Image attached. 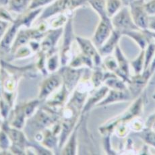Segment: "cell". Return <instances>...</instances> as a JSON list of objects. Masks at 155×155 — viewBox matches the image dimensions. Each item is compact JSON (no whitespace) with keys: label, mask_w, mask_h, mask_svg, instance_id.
Listing matches in <instances>:
<instances>
[{"label":"cell","mask_w":155,"mask_h":155,"mask_svg":"<svg viewBox=\"0 0 155 155\" xmlns=\"http://www.w3.org/2000/svg\"><path fill=\"white\" fill-rule=\"evenodd\" d=\"M134 1V0H121L123 5L125 6H130V5Z\"/></svg>","instance_id":"484cf974"},{"label":"cell","mask_w":155,"mask_h":155,"mask_svg":"<svg viewBox=\"0 0 155 155\" xmlns=\"http://www.w3.org/2000/svg\"><path fill=\"white\" fill-rule=\"evenodd\" d=\"M86 1L88 0H57L54 4L49 5L45 10L43 13L41 14L40 19H47L56 14L79 6Z\"/></svg>","instance_id":"3957f363"},{"label":"cell","mask_w":155,"mask_h":155,"mask_svg":"<svg viewBox=\"0 0 155 155\" xmlns=\"http://www.w3.org/2000/svg\"><path fill=\"white\" fill-rule=\"evenodd\" d=\"M144 5V0H134L129 6L134 23L141 30L148 28L149 15Z\"/></svg>","instance_id":"7a4b0ae2"},{"label":"cell","mask_w":155,"mask_h":155,"mask_svg":"<svg viewBox=\"0 0 155 155\" xmlns=\"http://www.w3.org/2000/svg\"><path fill=\"white\" fill-rule=\"evenodd\" d=\"M154 98H155V95H154Z\"/></svg>","instance_id":"f1b7e54d"},{"label":"cell","mask_w":155,"mask_h":155,"mask_svg":"<svg viewBox=\"0 0 155 155\" xmlns=\"http://www.w3.org/2000/svg\"><path fill=\"white\" fill-rule=\"evenodd\" d=\"M88 2L99 15L101 19L110 18L107 13L105 0H88Z\"/></svg>","instance_id":"7c38bea8"},{"label":"cell","mask_w":155,"mask_h":155,"mask_svg":"<svg viewBox=\"0 0 155 155\" xmlns=\"http://www.w3.org/2000/svg\"><path fill=\"white\" fill-rule=\"evenodd\" d=\"M29 0H11L10 2V10L15 12L20 13L27 7Z\"/></svg>","instance_id":"2e32d148"},{"label":"cell","mask_w":155,"mask_h":155,"mask_svg":"<svg viewBox=\"0 0 155 155\" xmlns=\"http://www.w3.org/2000/svg\"><path fill=\"white\" fill-rule=\"evenodd\" d=\"M127 96L126 94L124 93L123 91H111V92L109 93L108 97H107L105 100H103V101L99 104V106H102V105H105L107 104L111 103L114 102V101H121V100H124L126 99Z\"/></svg>","instance_id":"5bb4252c"},{"label":"cell","mask_w":155,"mask_h":155,"mask_svg":"<svg viewBox=\"0 0 155 155\" xmlns=\"http://www.w3.org/2000/svg\"><path fill=\"white\" fill-rule=\"evenodd\" d=\"M146 140L149 142L151 143L155 147V134L148 133L146 135Z\"/></svg>","instance_id":"d4e9b609"},{"label":"cell","mask_w":155,"mask_h":155,"mask_svg":"<svg viewBox=\"0 0 155 155\" xmlns=\"http://www.w3.org/2000/svg\"><path fill=\"white\" fill-rule=\"evenodd\" d=\"M105 65L110 70H117V63H116V61L113 59V58H111V57L106 58Z\"/></svg>","instance_id":"7402d4cb"},{"label":"cell","mask_w":155,"mask_h":155,"mask_svg":"<svg viewBox=\"0 0 155 155\" xmlns=\"http://www.w3.org/2000/svg\"><path fill=\"white\" fill-rule=\"evenodd\" d=\"M79 128V125L76 126L71 133L70 140H68L67 145L64 148L62 153L65 154H74L76 153V133Z\"/></svg>","instance_id":"4fadbf2b"},{"label":"cell","mask_w":155,"mask_h":155,"mask_svg":"<svg viewBox=\"0 0 155 155\" xmlns=\"http://www.w3.org/2000/svg\"><path fill=\"white\" fill-rule=\"evenodd\" d=\"M155 68V58L154 59V61L153 62V64H152V67H151V71H153Z\"/></svg>","instance_id":"4316f807"},{"label":"cell","mask_w":155,"mask_h":155,"mask_svg":"<svg viewBox=\"0 0 155 155\" xmlns=\"http://www.w3.org/2000/svg\"><path fill=\"white\" fill-rule=\"evenodd\" d=\"M20 25H21V23H20V20H17L16 21L14 22V25L9 28L6 33L5 34L1 42V48L4 51L9 52L11 51L14 37L17 33L18 28H19Z\"/></svg>","instance_id":"9c48e42d"},{"label":"cell","mask_w":155,"mask_h":155,"mask_svg":"<svg viewBox=\"0 0 155 155\" xmlns=\"http://www.w3.org/2000/svg\"><path fill=\"white\" fill-rule=\"evenodd\" d=\"M61 71V70H60ZM82 70H74L72 67L63 66L61 68V74L63 82L69 92L73 90L77 85L80 77L81 76Z\"/></svg>","instance_id":"52a82bcc"},{"label":"cell","mask_w":155,"mask_h":155,"mask_svg":"<svg viewBox=\"0 0 155 155\" xmlns=\"http://www.w3.org/2000/svg\"><path fill=\"white\" fill-rule=\"evenodd\" d=\"M76 41L78 43L83 54L91 59L93 58L94 63L97 65H99L101 63L100 55L97 51L94 44L92 43L90 40L81 37H76Z\"/></svg>","instance_id":"ba28073f"},{"label":"cell","mask_w":155,"mask_h":155,"mask_svg":"<svg viewBox=\"0 0 155 155\" xmlns=\"http://www.w3.org/2000/svg\"><path fill=\"white\" fill-rule=\"evenodd\" d=\"M8 26V23L7 22L0 20V38L4 36L5 31H6Z\"/></svg>","instance_id":"603a6c76"},{"label":"cell","mask_w":155,"mask_h":155,"mask_svg":"<svg viewBox=\"0 0 155 155\" xmlns=\"http://www.w3.org/2000/svg\"><path fill=\"white\" fill-rule=\"evenodd\" d=\"M61 32V28L53 30L49 32L41 45V52L46 56H51L54 54L56 44L60 37Z\"/></svg>","instance_id":"8992f818"},{"label":"cell","mask_w":155,"mask_h":155,"mask_svg":"<svg viewBox=\"0 0 155 155\" xmlns=\"http://www.w3.org/2000/svg\"><path fill=\"white\" fill-rule=\"evenodd\" d=\"M59 60H60V57L58 54H54L49 56V58L47 61V68L50 73H53L57 70L59 67Z\"/></svg>","instance_id":"e0dca14e"},{"label":"cell","mask_w":155,"mask_h":155,"mask_svg":"<svg viewBox=\"0 0 155 155\" xmlns=\"http://www.w3.org/2000/svg\"><path fill=\"white\" fill-rule=\"evenodd\" d=\"M53 1V0H32L29 8L31 10H34V9H37L38 7L43 6V5L49 4V3H51Z\"/></svg>","instance_id":"d6986e66"},{"label":"cell","mask_w":155,"mask_h":155,"mask_svg":"<svg viewBox=\"0 0 155 155\" xmlns=\"http://www.w3.org/2000/svg\"><path fill=\"white\" fill-rule=\"evenodd\" d=\"M145 9L149 16L155 15V0H150L148 2L145 3Z\"/></svg>","instance_id":"ffe728a7"},{"label":"cell","mask_w":155,"mask_h":155,"mask_svg":"<svg viewBox=\"0 0 155 155\" xmlns=\"http://www.w3.org/2000/svg\"><path fill=\"white\" fill-rule=\"evenodd\" d=\"M148 33L150 34V35L152 37H154L155 38V32H150V31H148Z\"/></svg>","instance_id":"83f0119b"},{"label":"cell","mask_w":155,"mask_h":155,"mask_svg":"<svg viewBox=\"0 0 155 155\" xmlns=\"http://www.w3.org/2000/svg\"><path fill=\"white\" fill-rule=\"evenodd\" d=\"M113 29L120 32L123 35L125 32L134 30H141L136 25L132 19L129 6L121 8L111 19Z\"/></svg>","instance_id":"6da1fadb"},{"label":"cell","mask_w":155,"mask_h":155,"mask_svg":"<svg viewBox=\"0 0 155 155\" xmlns=\"http://www.w3.org/2000/svg\"><path fill=\"white\" fill-rule=\"evenodd\" d=\"M109 88L106 87V86H103V87L101 88L99 91H98L97 92H95L92 96L89 99L87 103L84 105V109H83L82 113H84L88 111V109L91 108V107L93 106L95 103L98 101H99L103 97L105 96V94H107V92H108Z\"/></svg>","instance_id":"8fae6325"},{"label":"cell","mask_w":155,"mask_h":155,"mask_svg":"<svg viewBox=\"0 0 155 155\" xmlns=\"http://www.w3.org/2000/svg\"><path fill=\"white\" fill-rule=\"evenodd\" d=\"M113 31V26L110 18L101 19L93 37L94 45L100 47L108 39Z\"/></svg>","instance_id":"277c9868"},{"label":"cell","mask_w":155,"mask_h":155,"mask_svg":"<svg viewBox=\"0 0 155 155\" xmlns=\"http://www.w3.org/2000/svg\"><path fill=\"white\" fill-rule=\"evenodd\" d=\"M121 33L118 31L113 29L111 35L105 43L100 47V53L102 55H106L111 53L114 48L117 45V42L121 37Z\"/></svg>","instance_id":"30bf717a"},{"label":"cell","mask_w":155,"mask_h":155,"mask_svg":"<svg viewBox=\"0 0 155 155\" xmlns=\"http://www.w3.org/2000/svg\"><path fill=\"white\" fill-rule=\"evenodd\" d=\"M144 51H142L141 55H140L138 58H137L135 61L132 62V65L133 68H134V70H135L136 73L138 74L141 71L142 69V65H143V61H144Z\"/></svg>","instance_id":"ac0fdd59"},{"label":"cell","mask_w":155,"mask_h":155,"mask_svg":"<svg viewBox=\"0 0 155 155\" xmlns=\"http://www.w3.org/2000/svg\"><path fill=\"white\" fill-rule=\"evenodd\" d=\"M63 79L61 74L58 73L53 74L51 76L47 78L43 82L41 86V91L39 93V100H43L47 97L50 96L53 92L61 86Z\"/></svg>","instance_id":"5b68a950"},{"label":"cell","mask_w":155,"mask_h":155,"mask_svg":"<svg viewBox=\"0 0 155 155\" xmlns=\"http://www.w3.org/2000/svg\"><path fill=\"white\" fill-rule=\"evenodd\" d=\"M107 13L109 18L113 17L120 10L123 4L121 0H105Z\"/></svg>","instance_id":"9a60e30c"},{"label":"cell","mask_w":155,"mask_h":155,"mask_svg":"<svg viewBox=\"0 0 155 155\" xmlns=\"http://www.w3.org/2000/svg\"><path fill=\"white\" fill-rule=\"evenodd\" d=\"M148 28H150L155 31V15L149 16Z\"/></svg>","instance_id":"cb8c5ba5"},{"label":"cell","mask_w":155,"mask_h":155,"mask_svg":"<svg viewBox=\"0 0 155 155\" xmlns=\"http://www.w3.org/2000/svg\"><path fill=\"white\" fill-rule=\"evenodd\" d=\"M154 51H155V45L154 44H150L147 49V53H146V62H145V68H147L149 64V61L150 60L152 55H153Z\"/></svg>","instance_id":"44dd1931"}]
</instances>
